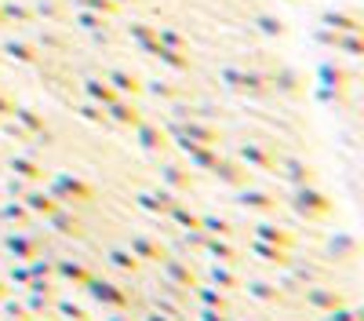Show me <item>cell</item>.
I'll return each mask as SVG.
<instances>
[{
  "instance_id": "cell-41",
  "label": "cell",
  "mask_w": 364,
  "mask_h": 321,
  "mask_svg": "<svg viewBox=\"0 0 364 321\" xmlns=\"http://www.w3.org/2000/svg\"><path fill=\"white\" fill-rule=\"evenodd\" d=\"M321 321H364V310H360V307H350V303H346V307H336V310H328V314H324Z\"/></svg>"
},
{
  "instance_id": "cell-44",
  "label": "cell",
  "mask_w": 364,
  "mask_h": 321,
  "mask_svg": "<svg viewBox=\"0 0 364 321\" xmlns=\"http://www.w3.org/2000/svg\"><path fill=\"white\" fill-rule=\"evenodd\" d=\"M29 186H33V183H26V179H18V175H8V194L11 197H22Z\"/></svg>"
},
{
  "instance_id": "cell-32",
  "label": "cell",
  "mask_w": 364,
  "mask_h": 321,
  "mask_svg": "<svg viewBox=\"0 0 364 321\" xmlns=\"http://www.w3.org/2000/svg\"><path fill=\"white\" fill-rule=\"evenodd\" d=\"M84 92H87L91 102H99V106H109V102L120 99L117 88H113V84H102V80H84Z\"/></svg>"
},
{
  "instance_id": "cell-26",
  "label": "cell",
  "mask_w": 364,
  "mask_h": 321,
  "mask_svg": "<svg viewBox=\"0 0 364 321\" xmlns=\"http://www.w3.org/2000/svg\"><path fill=\"white\" fill-rule=\"evenodd\" d=\"M161 183L171 190V194H190L193 190V175L186 168H178V164H164L161 168Z\"/></svg>"
},
{
  "instance_id": "cell-24",
  "label": "cell",
  "mask_w": 364,
  "mask_h": 321,
  "mask_svg": "<svg viewBox=\"0 0 364 321\" xmlns=\"http://www.w3.org/2000/svg\"><path fill=\"white\" fill-rule=\"evenodd\" d=\"M204 252L215 259V263H226V267H240V252L237 245H230V238H204Z\"/></svg>"
},
{
  "instance_id": "cell-43",
  "label": "cell",
  "mask_w": 364,
  "mask_h": 321,
  "mask_svg": "<svg viewBox=\"0 0 364 321\" xmlns=\"http://www.w3.org/2000/svg\"><path fill=\"white\" fill-rule=\"evenodd\" d=\"M149 92H154L157 99H175V95H178L175 88H171V84H164V80H154V84H149Z\"/></svg>"
},
{
  "instance_id": "cell-17",
  "label": "cell",
  "mask_w": 364,
  "mask_h": 321,
  "mask_svg": "<svg viewBox=\"0 0 364 321\" xmlns=\"http://www.w3.org/2000/svg\"><path fill=\"white\" fill-rule=\"evenodd\" d=\"M252 230V238H259V241H269V245H281V248H288V252H295V233L288 230V226H281V223H255V226H248Z\"/></svg>"
},
{
  "instance_id": "cell-6",
  "label": "cell",
  "mask_w": 364,
  "mask_h": 321,
  "mask_svg": "<svg viewBox=\"0 0 364 321\" xmlns=\"http://www.w3.org/2000/svg\"><path fill=\"white\" fill-rule=\"evenodd\" d=\"M161 278H164V281H171V285H178V288H186V292H193V288L200 285V274L190 267L186 259H175L171 252L161 259Z\"/></svg>"
},
{
  "instance_id": "cell-31",
  "label": "cell",
  "mask_w": 364,
  "mask_h": 321,
  "mask_svg": "<svg viewBox=\"0 0 364 321\" xmlns=\"http://www.w3.org/2000/svg\"><path fill=\"white\" fill-rule=\"evenodd\" d=\"M200 230L204 233H211V238H233V223L226 219V216H215V212H204L200 216Z\"/></svg>"
},
{
  "instance_id": "cell-39",
  "label": "cell",
  "mask_w": 364,
  "mask_h": 321,
  "mask_svg": "<svg viewBox=\"0 0 364 321\" xmlns=\"http://www.w3.org/2000/svg\"><path fill=\"white\" fill-rule=\"evenodd\" d=\"M80 117H84V121H91V125H109V113H106V106H99V102H84L80 110H77Z\"/></svg>"
},
{
  "instance_id": "cell-37",
  "label": "cell",
  "mask_w": 364,
  "mask_h": 321,
  "mask_svg": "<svg viewBox=\"0 0 364 321\" xmlns=\"http://www.w3.org/2000/svg\"><path fill=\"white\" fill-rule=\"evenodd\" d=\"M109 84L117 88V95H139V92H142V84H139L132 73H124V70H113V73H109Z\"/></svg>"
},
{
  "instance_id": "cell-10",
  "label": "cell",
  "mask_w": 364,
  "mask_h": 321,
  "mask_svg": "<svg viewBox=\"0 0 364 321\" xmlns=\"http://www.w3.org/2000/svg\"><path fill=\"white\" fill-rule=\"evenodd\" d=\"M182 135H186L190 142H200V146H223V132L215 125L200 121V117H182V121L175 125Z\"/></svg>"
},
{
  "instance_id": "cell-15",
  "label": "cell",
  "mask_w": 364,
  "mask_h": 321,
  "mask_svg": "<svg viewBox=\"0 0 364 321\" xmlns=\"http://www.w3.org/2000/svg\"><path fill=\"white\" fill-rule=\"evenodd\" d=\"M8 172L18 175V179H26V183H33V186H44V179H48L44 164L37 157H26V154H11L8 157Z\"/></svg>"
},
{
  "instance_id": "cell-16",
  "label": "cell",
  "mask_w": 364,
  "mask_h": 321,
  "mask_svg": "<svg viewBox=\"0 0 364 321\" xmlns=\"http://www.w3.org/2000/svg\"><path fill=\"white\" fill-rule=\"evenodd\" d=\"M4 248H8L18 263H29V259H37V256L44 252V241L29 238V233H22V230H11L8 238H4Z\"/></svg>"
},
{
  "instance_id": "cell-38",
  "label": "cell",
  "mask_w": 364,
  "mask_h": 321,
  "mask_svg": "<svg viewBox=\"0 0 364 321\" xmlns=\"http://www.w3.org/2000/svg\"><path fill=\"white\" fill-rule=\"evenodd\" d=\"M55 314L63 317V321H91V314L84 307H77L73 300H63V296L55 300Z\"/></svg>"
},
{
  "instance_id": "cell-48",
  "label": "cell",
  "mask_w": 364,
  "mask_h": 321,
  "mask_svg": "<svg viewBox=\"0 0 364 321\" xmlns=\"http://www.w3.org/2000/svg\"><path fill=\"white\" fill-rule=\"evenodd\" d=\"M11 110H15V102H11L4 92H0V117H11Z\"/></svg>"
},
{
  "instance_id": "cell-20",
  "label": "cell",
  "mask_w": 364,
  "mask_h": 321,
  "mask_svg": "<svg viewBox=\"0 0 364 321\" xmlns=\"http://www.w3.org/2000/svg\"><path fill=\"white\" fill-rule=\"evenodd\" d=\"M18 201H22V204H26V209L33 212L37 219H48V216H51V212L58 209V201H55V197H51V194H48L44 186H29V190H26V194H22Z\"/></svg>"
},
{
  "instance_id": "cell-14",
  "label": "cell",
  "mask_w": 364,
  "mask_h": 321,
  "mask_svg": "<svg viewBox=\"0 0 364 321\" xmlns=\"http://www.w3.org/2000/svg\"><path fill=\"white\" fill-rule=\"evenodd\" d=\"M360 256V241L353 238V233H331V241H328V248H324V259L328 263H353Z\"/></svg>"
},
{
  "instance_id": "cell-18",
  "label": "cell",
  "mask_w": 364,
  "mask_h": 321,
  "mask_svg": "<svg viewBox=\"0 0 364 321\" xmlns=\"http://www.w3.org/2000/svg\"><path fill=\"white\" fill-rule=\"evenodd\" d=\"M190 296L197 300V307H208V310H219V314H233V303H230V296L223 288H215V285H197Z\"/></svg>"
},
{
  "instance_id": "cell-50",
  "label": "cell",
  "mask_w": 364,
  "mask_h": 321,
  "mask_svg": "<svg viewBox=\"0 0 364 321\" xmlns=\"http://www.w3.org/2000/svg\"><path fill=\"white\" fill-rule=\"evenodd\" d=\"M4 296H11V288L4 285V278H0V300H4Z\"/></svg>"
},
{
  "instance_id": "cell-22",
  "label": "cell",
  "mask_w": 364,
  "mask_h": 321,
  "mask_svg": "<svg viewBox=\"0 0 364 321\" xmlns=\"http://www.w3.org/2000/svg\"><path fill=\"white\" fill-rule=\"evenodd\" d=\"M48 226H51V230H58L63 238H84V219H80V216H73L70 209H63V204H58V209L48 216Z\"/></svg>"
},
{
  "instance_id": "cell-52",
  "label": "cell",
  "mask_w": 364,
  "mask_h": 321,
  "mask_svg": "<svg viewBox=\"0 0 364 321\" xmlns=\"http://www.w3.org/2000/svg\"><path fill=\"white\" fill-rule=\"evenodd\" d=\"M219 321H237V317H233V314H223V317H219Z\"/></svg>"
},
{
  "instance_id": "cell-49",
  "label": "cell",
  "mask_w": 364,
  "mask_h": 321,
  "mask_svg": "<svg viewBox=\"0 0 364 321\" xmlns=\"http://www.w3.org/2000/svg\"><path fill=\"white\" fill-rule=\"evenodd\" d=\"M106 321H139V317H132L128 310H113V317H106Z\"/></svg>"
},
{
  "instance_id": "cell-2",
  "label": "cell",
  "mask_w": 364,
  "mask_h": 321,
  "mask_svg": "<svg viewBox=\"0 0 364 321\" xmlns=\"http://www.w3.org/2000/svg\"><path fill=\"white\" fill-rule=\"evenodd\" d=\"M291 212L299 216V219H306V223H324V219H331V212H336V201H331L321 186H299V190H291Z\"/></svg>"
},
{
  "instance_id": "cell-7",
  "label": "cell",
  "mask_w": 364,
  "mask_h": 321,
  "mask_svg": "<svg viewBox=\"0 0 364 321\" xmlns=\"http://www.w3.org/2000/svg\"><path fill=\"white\" fill-rule=\"evenodd\" d=\"M281 179H288L291 190H299V186H317L321 172H317V164L302 161V157H281Z\"/></svg>"
},
{
  "instance_id": "cell-40",
  "label": "cell",
  "mask_w": 364,
  "mask_h": 321,
  "mask_svg": "<svg viewBox=\"0 0 364 321\" xmlns=\"http://www.w3.org/2000/svg\"><path fill=\"white\" fill-rule=\"evenodd\" d=\"M26 267H29V278H51L55 281V259H44V252L37 259H29Z\"/></svg>"
},
{
  "instance_id": "cell-19",
  "label": "cell",
  "mask_w": 364,
  "mask_h": 321,
  "mask_svg": "<svg viewBox=\"0 0 364 321\" xmlns=\"http://www.w3.org/2000/svg\"><path fill=\"white\" fill-rule=\"evenodd\" d=\"M106 113H109V121H113V125H120V128H132V132H135V128L146 121L142 110H139L135 102H128L124 95H120L117 102H109V106H106Z\"/></svg>"
},
{
  "instance_id": "cell-36",
  "label": "cell",
  "mask_w": 364,
  "mask_h": 321,
  "mask_svg": "<svg viewBox=\"0 0 364 321\" xmlns=\"http://www.w3.org/2000/svg\"><path fill=\"white\" fill-rule=\"evenodd\" d=\"M226 80H233L237 92H252V95H266V80L252 77V73H226Z\"/></svg>"
},
{
  "instance_id": "cell-23",
  "label": "cell",
  "mask_w": 364,
  "mask_h": 321,
  "mask_svg": "<svg viewBox=\"0 0 364 321\" xmlns=\"http://www.w3.org/2000/svg\"><path fill=\"white\" fill-rule=\"evenodd\" d=\"M128 252L135 259H142V263H161L168 256V248L161 241H154V238H146V233H135V238L128 241Z\"/></svg>"
},
{
  "instance_id": "cell-13",
  "label": "cell",
  "mask_w": 364,
  "mask_h": 321,
  "mask_svg": "<svg viewBox=\"0 0 364 321\" xmlns=\"http://www.w3.org/2000/svg\"><path fill=\"white\" fill-rule=\"evenodd\" d=\"M55 278H58V281H66V285H73V288H84L91 278H95V270H91L87 263H80V259L58 256V259H55Z\"/></svg>"
},
{
  "instance_id": "cell-33",
  "label": "cell",
  "mask_w": 364,
  "mask_h": 321,
  "mask_svg": "<svg viewBox=\"0 0 364 321\" xmlns=\"http://www.w3.org/2000/svg\"><path fill=\"white\" fill-rule=\"evenodd\" d=\"M55 300H58V296H55ZM55 300H51V296H41V292H26V310L33 314V321L51 317V314H55Z\"/></svg>"
},
{
  "instance_id": "cell-46",
  "label": "cell",
  "mask_w": 364,
  "mask_h": 321,
  "mask_svg": "<svg viewBox=\"0 0 364 321\" xmlns=\"http://www.w3.org/2000/svg\"><path fill=\"white\" fill-rule=\"evenodd\" d=\"M139 321H175V317H168V314H161V310L149 307V310H142V317H139Z\"/></svg>"
},
{
  "instance_id": "cell-35",
  "label": "cell",
  "mask_w": 364,
  "mask_h": 321,
  "mask_svg": "<svg viewBox=\"0 0 364 321\" xmlns=\"http://www.w3.org/2000/svg\"><path fill=\"white\" fill-rule=\"evenodd\" d=\"M248 296L259 300V303H281L284 292H281L277 285H269V281H252V285H248Z\"/></svg>"
},
{
  "instance_id": "cell-47",
  "label": "cell",
  "mask_w": 364,
  "mask_h": 321,
  "mask_svg": "<svg viewBox=\"0 0 364 321\" xmlns=\"http://www.w3.org/2000/svg\"><path fill=\"white\" fill-rule=\"evenodd\" d=\"M8 51H11L15 58H26V63H29V58H33V51H29L26 44H8Z\"/></svg>"
},
{
  "instance_id": "cell-25",
  "label": "cell",
  "mask_w": 364,
  "mask_h": 321,
  "mask_svg": "<svg viewBox=\"0 0 364 321\" xmlns=\"http://www.w3.org/2000/svg\"><path fill=\"white\" fill-rule=\"evenodd\" d=\"M248 252H252V256H259L262 263H273V267H288V263H291V252H288V248L269 245V241H259V238H252V241H248Z\"/></svg>"
},
{
  "instance_id": "cell-54",
  "label": "cell",
  "mask_w": 364,
  "mask_h": 321,
  "mask_svg": "<svg viewBox=\"0 0 364 321\" xmlns=\"http://www.w3.org/2000/svg\"><path fill=\"white\" fill-rule=\"evenodd\" d=\"M193 321H197V317H193Z\"/></svg>"
},
{
  "instance_id": "cell-11",
  "label": "cell",
  "mask_w": 364,
  "mask_h": 321,
  "mask_svg": "<svg viewBox=\"0 0 364 321\" xmlns=\"http://www.w3.org/2000/svg\"><path fill=\"white\" fill-rule=\"evenodd\" d=\"M175 201H178V194H171L168 186H154V190L135 194V204H139V209L149 212V216H161V219H168V212H171Z\"/></svg>"
},
{
  "instance_id": "cell-45",
  "label": "cell",
  "mask_w": 364,
  "mask_h": 321,
  "mask_svg": "<svg viewBox=\"0 0 364 321\" xmlns=\"http://www.w3.org/2000/svg\"><path fill=\"white\" fill-rule=\"evenodd\" d=\"M11 281H15V285H26V281H29V267H26V263H18V259H15V267H11Z\"/></svg>"
},
{
  "instance_id": "cell-27",
  "label": "cell",
  "mask_w": 364,
  "mask_h": 321,
  "mask_svg": "<svg viewBox=\"0 0 364 321\" xmlns=\"http://www.w3.org/2000/svg\"><path fill=\"white\" fill-rule=\"evenodd\" d=\"M208 285H215L223 292H237L240 288V274H237V267H226V263H211L208 267Z\"/></svg>"
},
{
  "instance_id": "cell-12",
  "label": "cell",
  "mask_w": 364,
  "mask_h": 321,
  "mask_svg": "<svg viewBox=\"0 0 364 321\" xmlns=\"http://www.w3.org/2000/svg\"><path fill=\"white\" fill-rule=\"evenodd\" d=\"M237 204L248 209V212H262V216H277V209H281V201L273 197L269 190H255V186H240L237 190Z\"/></svg>"
},
{
  "instance_id": "cell-21",
  "label": "cell",
  "mask_w": 364,
  "mask_h": 321,
  "mask_svg": "<svg viewBox=\"0 0 364 321\" xmlns=\"http://www.w3.org/2000/svg\"><path fill=\"white\" fill-rule=\"evenodd\" d=\"M11 117H15V121H18L29 135H33V139H44V146H51V142H55V139H51V132H48V125H44V117H41L37 110L15 106V110H11Z\"/></svg>"
},
{
  "instance_id": "cell-30",
  "label": "cell",
  "mask_w": 364,
  "mask_h": 321,
  "mask_svg": "<svg viewBox=\"0 0 364 321\" xmlns=\"http://www.w3.org/2000/svg\"><path fill=\"white\" fill-rule=\"evenodd\" d=\"M0 216H4L8 223H15L18 230H29V226H33V219H37V216H33V212H29V209H26V204H22L18 197H11V201H4V209H0Z\"/></svg>"
},
{
  "instance_id": "cell-29",
  "label": "cell",
  "mask_w": 364,
  "mask_h": 321,
  "mask_svg": "<svg viewBox=\"0 0 364 321\" xmlns=\"http://www.w3.org/2000/svg\"><path fill=\"white\" fill-rule=\"evenodd\" d=\"M168 223H175L178 230H200V212H193L186 201H175L168 212Z\"/></svg>"
},
{
  "instance_id": "cell-42",
  "label": "cell",
  "mask_w": 364,
  "mask_h": 321,
  "mask_svg": "<svg viewBox=\"0 0 364 321\" xmlns=\"http://www.w3.org/2000/svg\"><path fill=\"white\" fill-rule=\"evenodd\" d=\"M204 238H208L204 230H182V245H186V248H197V252H204Z\"/></svg>"
},
{
  "instance_id": "cell-28",
  "label": "cell",
  "mask_w": 364,
  "mask_h": 321,
  "mask_svg": "<svg viewBox=\"0 0 364 321\" xmlns=\"http://www.w3.org/2000/svg\"><path fill=\"white\" fill-rule=\"evenodd\" d=\"M135 135H139V146L142 150H149V154H161L164 150V128H157V125H149V121H142L139 128H135Z\"/></svg>"
},
{
  "instance_id": "cell-34",
  "label": "cell",
  "mask_w": 364,
  "mask_h": 321,
  "mask_svg": "<svg viewBox=\"0 0 364 321\" xmlns=\"http://www.w3.org/2000/svg\"><path fill=\"white\" fill-rule=\"evenodd\" d=\"M106 259L113 263L117 270H124V274H139V270H142V259H135L128 248H109V252H106Z\"/></svg>"
},
{
  "instance_id": "cell-1",
  "label": "cell",
  "mask_w": 364,
  "mask_h": 321,
  "mask_svg": "<svg viewBox=\"0 0 364 321\" xmlns=\"http://www.w3.org/2000/svg\"><path fill=\"white\" fill-rule=\"evenodd\" d=\"M44 190L58 201V204H95L99 190L91 186L87 179H80V175L73 172H55L44 179Z\"/></svg>"
},
{
  "instance_id": "cell-3",
  "label": "cell",
  "mask_w": 364,
  "mask_h": 321,
  "mask_svg": "<svg viewBox=\"0 0 364 321\" xmlns=\"http://www.w3.org/2000/svg\"><path fill=\"white\" fill-rule=\"evenodd\" d=\"M84 288H87V296L95 300L99 307H109V310H128L135 303V296L128 288H120L117 281H106V278H91Z\"/></svg>"
},
{
  "instance_id": "cell-4",
  "label": "cell",
  "mask_w": 364,
  "mask_h": 321,
  "mask_svg": "<svg viewBox=\"0 0 364 321\" xmlns=\"http://www.w3.org/2000/svg\"><path fill=\"white\" fill-rule=\"evenodd\" d=\"M237 157L245 168H259V172H269V175H281V157L269 150L266 142H240L237 146Z\"/></svg>"
},
{
  "instance_id": "cell-53",
  "label": "cell",
  "mask_w": 364,
  "mask_h": 321,
  "mask_svg": "<svg viewBox=\"0 0 364 321\" xmlns=\"http://www.w3.org/2000/svg\"><path fill=\"white\" fill-rule=\"evenodd\" d=\"M0 121H4V117H0Z\"/></svg>"
},
{
  "instance_id": "cell-8",
  "label": "cell",
  "mask_w": 364,
  "mask_h": 321,
  "mask_svg": "<svg viewBox=\"0 0 364 321\" xmlns=\"http://www.w3.org/2000/svg\"><path fill=\"white\" fill-rule=\"evenodd\" d=\"M288 267H291L288 288H310V285L331 281V270H328V267H317V263H306V259H295V256H291Z\"/></svg>"
},
{
  "instance_id": "cell-9",
  "label": "cell",
  "mask_w": 364,
  "mask_h": 321,
  "mask_svg": "<svg viewBox=\"0 0 364 321\" xmlns=\"http://www.w3.org/2000/svg\"><path fill=\"white\" fill-rule=\"evenodd\" d=\"M211 175H215V179H219L223 186H230V190L252 186V168H245L240 161H230V157H223V154H219L215 168H211Z\"/></svg>"
},
{
  "instance_id": "cell-5",
  "label": "cell",
  "mask_w": 364,
  "mask_h": 321,
  "mask_svg": "<svg viewBox=\"0 0 364 321\" xmlns=\"http://www.w3.org/2000/svg\"><path fill=\"white\" fill-rule=\"evenodd\" d=\"M302 300H306V307H310V310H317V314H328V310H336V307H346V303H350L346 292H343V288H336L331 281L302 288Z\"/></svg>"
},
{
  "instance_id": "cell-51",
  "label": "cell",
  "mask_w": 364,
  "mask_h": 321,
  "mask_svg": "<svg viewBox=\"0 0 364 321\" xmlns=\"http://www.w3.org/2000/svg\"><path fill=\"white\" fill-rule=\"evenodd\" d=\"M4 321H29V317H8V314H4Z\"/></svg>"
}]
</instances>
